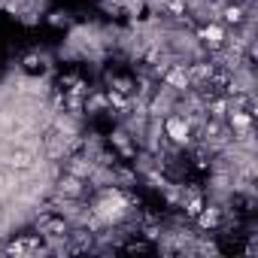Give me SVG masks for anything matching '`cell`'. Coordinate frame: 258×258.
I'll return each mask as SVG.
<instances>
[{"mask_svg": "<svg viewBox=\"0 0 258 258\" xmlns=\"http://www.w3.org/2000/svg\"><path fill=\"white\" fill-rule=\"evenodd\" d=\"M179 4H188V0H179Z\"/></svg>", "mask_w": 258, "mask_h": 258, "instance_id": "obj_5", "label": "cell"}, {"mask_svg": "<svg viewBox=\"0 0 258 258\" xmlns=\"http://www.w3.org/2000/svg\"><path fill=\"white\" fill-rule=\"evenodd\" d=\"M109 146H112L121 158H137V149H140V146H137V140L127 134L124 127H115V131L109 134Z\"/></svg>", "mask_w": 258, "mask_h": 258, "instance_id": "obj_4", "label": "cell"}, {"mask_svg": "<svg viewBox=\"0 0 258 258\" xmlns=\"http://www.w3.org/2000/svg\"><path fill=\"white\" fill-rule=\"evenodd\" d=\"M161 85H167V88H173L176 94H185L188 88H191V73H188V64H182V61H173L164 73H161Z\"/></svg>", "mask_w": 258, "mask_h": 258, "instance_id": "obj_3", "label": "cell"}, {"mask_svg": "<svg viewBox=\"0 0 258 258\" xmlns=\"http://www.w3.org/2000/svg\"><path fill=\"white\" fill-rule=\"evenodd\" d=\"M195 34H198V40L204 43V49L207 52H219L222 46H225V40H228V28L222 25V22H201L198 28H195Z\"/></svg>", "mask_w": 258, "mask_h": 258, "instance_id": "obj_2", "label": "cell"}, {"mask_svg": "<svg viewBox=\"0 0 258 258\" xmlns=\"http://www.w3.org/2000/svg\"><path fill=\"white\" fill-rule=\"evenodd\" d=\"M161 131H164L167 143H173L179 149H188L191 146V137H195V124L182 112H170V115L161 118Z\"/></svg>", "mask_w": 258, "mask_h": 258, "instance_id": "obj_1", "label": "cell"}]
</instances>
